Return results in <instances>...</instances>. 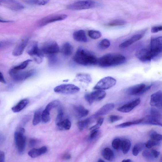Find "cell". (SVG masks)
Masks as SVG:
<instances>
[{"label": "cell", "mask_w": 162, "mask_h": 162, "mask_svg": "<svg viewBox=\"0 0 162 162\" xmlns=\"http://www.w3.org/2000/svg\"><path fill=\"white\" fill-rule=\"evenodd\" d=\"M147 58L149 62L162 56V36L152 39L148 48H145Z\"/></svg>", "instance_id": "6da1fadb"}, {"label": "cell", "mask_w": 162, "mask_h": 162, "mask_svg": "<svg viewBox=\"0 0 162 162\" xmlns=\"http://www.w3.org/2000/svg\"><path fill=\"white\" fill-rule=\"evenodd\" d=\"M126 61V58L123 55L116 53L106 54L98 59L99 65L103 68L117 66L122 65Z\"/></svg>", "instance_id": "7a4b0ae2"}, {"label": "cell", "mask_w": 162, "mask_h": 162, "mask_svg": "<svg viewBox=\"0 0 162 162\" xmlns=\"http://www.w3.org/2000/svg\"><path fill=\"white\" fill-rule=\"evenodd\" d=\"M73 60L76 63L84 66L96 65L98 61L93 54L81 48H79L76 51Z\"/></svg>", "instance_id": "3957f363"}, {"label": "cell", "mask_w": 162, "mask_h": 162, "mask_svg": "<svg viewBox=\"0 0 162 162\" xmlns=\"http://www.w3.org/2000/svg\"><path fill=\"white\" fill-rule=\"evenodd\" d=\"M26 52L32 56L35 62L38 64L41 63L43 60L44 54L38 47V43L35 41L30 42L26 49Z\"/></svg>", "instance_id": "277c9868"}, {"label": "cell", "mask_w": 162, "mask_h": 162, "mask_svg": "<svg viewBox=\"0 0 162 162\" xmlns=\"http://www.w3.org/2000/svg\"><path fill=\"white\" fill-rule=\"evenodd\" d=\"M25 130L24 128L18 129L14 133V140L17 151L19 154H22L25 151L26 138L24 134Z\"/></svg>", "instance_id": "5b68a950"}, {"label": "cell", "mask_w": 162, "mask_h": 162, "mask_svg": "<svg viewBox=\"0 0 162 162\" xmlns=\"http://www.w3.org/2000/svg\"><path fill=\"white\" fill-rule=\"evenodd\" d=\"M9 74L14 80L20 81L25 80L32 77L35 74V71L34 70L26 71H16L11 69L10 70Z\"/></svg>", "instance_id": "8992f818"}, {"label": "cell", "mask_w": 162, "mask_h": 162, "mask_svg": "<svg viewBox=\"0 0 162 162\" xmlns=\"http://www.w3.org/2000/svg\"><path fill=\"white\" fill-rule=\"evenodd\" d=\"M97 5L95 2L91 1H78L68 6L69 9L73 10H81L88 9L96 7Z\"/></svg>", "instance_id": "52a82bcc"}, {"label": "cell", "mask_w": 162, "mask_h": 162, "mask_svg": "<svg viewBox=\"0 0 162 162\" xmlns=\"http://www.w3.org/2000/svg\"><path fill=\"white\" fill-rule=\"evenodd\" d=\"M80 89L76 85L72 84H63L56 87L54 89L55 92L64 94H72L77 93Z\"/></svg>", "instance_id": "ba28073f"}, {"label": "cell", "mask_w": 162, "mask_h": 162, "mask_svg": "<svg viewBox=\"0 0 162 162\" xmlns=\"http://www.w3.org/2000/svg\"><path fill=\"white\" fill-rule=\"evenodd\" d=\"M41 50L44 54L50 56L58 53L60 48L56 42L50 41L44 42L42 44Z\"/></svg>", "instance_id": "9c48e42d"}, {"label": "cell", "mask_w": 162, "mask_h": 162, "mask_svg": "<svg viewBox=\"0 0 162 162\" xmlns=\"http://www.w3.org/2000/svg\"><path fill=\"white\" fill-rule=\"evenodd\" d=\"M161 118L160 113L155 110H153L151 111V115L147 116L143 118L142 123L162 127V123L161 121Z\"/></svg>", "instance_id": "30bf717a"}, {"label": "cell", "mask_w": 162, "mask_h": 162, "mask_svg": "<svg viewBox=\"0 0 162 162\" xmlns=\"http://www.w3.org/2000/svg\"><path fill=\"white\" fill-rule=\"evenodd\" d=\"M117 83L116 79L110 76H108L101 79L94 87V89L105 90L114 86Z\"/></svg>", "instance_id": "8fae6325"}, {"label": "cell", "mask_w": 162, "mask_h": 162, "mask_svg": "<svg viewBox=\"0 0 162 162\" xmlns=\"http://www.w3.org/2000/svg\"><path fill=\"white\" fill-rule=\"evenodd\" d=\"M151 87V85L146 86L145 84L140 83L128 88L126 92L128 94L131 95H140L150 89Z\"/></svg>", "instance_id": "7c38bea8"}, {"label": "cell", "mask_w": 162, "mask_h": 162, "mask_svg": "<svg viewBox=\"0 0 162 162\" xmlns=\"http://www.w3.org/2000/svg\"><path fill=\"white\" fill-rule=\"evenodd\" d=\"M68 17L66 14H56L50 15L40 20L38 23L39 27L44 26L47 24L56 21L65 19Z\"/></svg>", "instance_id": "4fadbf2b"}, {"label": "cell", "mask_w": 162, "mask_h": 162, "mask_svg": "<svg viewBox=\"0 0 162 162\" xmlns=\"http://www.w3.org/2000/svg\"><path fill=\"white\" fill-rule=\"evenodd\" d=\"M1 4L10 9L15 11L22 10L24 6L15 0H0Z\"/></svg>", "instance_id": "5bb4252c"}, {"label": "cell", "mask_w": 162, "mask_h": 162, "mask_svg": "<svg viewBox=\"0 0 162 162\" xmlns=\"http://www.w3.org/2000/svg\"><path fill=\"white\" fill-rule=\"evenodd\" d=\"M140 102V98L134 99L120 107L118 108L117 110L118 111L122 112H129L138 105Z\"/></svg>", "instance_id": "9a60e30c"}, {"label": "cell", "mask_w": 162, "mask_h": 162, "mask_svg": "<svg viewBox=\"0 0 162 162\" xmlns=\"http://www.w3.org/2000/svg\"><path fill=\"white\" fill-rule=\"evenodd\" d=\"M29 39L26 38L21 40L14 48L13 52V55L15 56L21 55L28 45Z\"/></svg>", "instance_id": "2e32d148"}, {"label": "cell", "mask_w": 162, "mask_h": 162, "mask_svg": "<svg viewBox=\"0 0 162 162\" xmlns=\"http://www.w3.org/2000/svg\"><path fill=\"white\" fill-rule=\"evenodd\" d=\"M150 105L152 106L162 107V92L159 91L151 95Z\"/></svg>", "instance_id": "e0dca14e"}, {"label": "cell", "mask_w": 162, "mask_h": 162, "mask_svg": "<svg viewBox=\"0 0 162 162\" xmlns=\"http://www.w3.org/2000/svg\"><path fill=\"white\" fill-rule=\"evenodd\" d=\"M47 151V147L44 146L40 148L32 149L28 152V155L30 157L35 158L45 154Z\"/></svg>", "instance_id": "ac0fdd59"}, {"label": "cell", "mask_w": 162, "mask_h": 162, "mask_svg": "<svg viewBox=\"0 0 162 162\" xmlns=\"http://www.w3.org/2000/svg\"><path fill=\"white\" fill-rule=\"evenodd\" d=\"M143 36L141 34L134 35L127 40L125 41L119 45V48H124L130 46L134 43L139 41L143 37Z\"/></svg>", "instance_id": "d6986e66"}, {"label": "cell", "mask_w": 162, "mask_h": 162, "mask_svg": "<svg viewBox=\"0 0 162 162\" xmlns=\"http://www.w3.org/2000/svg\"><path fill=\"white\" fill-rule=\"evenodd\" d=\"M76 117L78 118H81L86 117L88 114V110L81 105L75 106L74 108Z\"/></svg>", "instance_id": "ffe728a7"}, {"label": "cell", "mask_w": 162, "mask_h": 162, "mask_svg": "<svg viewBox=\"0 0 162 162\" xmlns=\"http://www.w3.org/2000/svg\"><path fill=\"white\" fill-rule=\"evenodd\" d=\"M115 105L114 103H108L103 106L95 113L97 116L106 115L114 109Z\"/></svg>", "instance_id": "44dd1931"}, {"label": "cell", "mask_w": 162, "mask_h": 162, "mask_svg": "<svg viewBox=\"0 0 162 162\" xmlns=\"http://www.w3.org/2000/svg\"><path fill=\"white\" fill-rule=\"evenodd\" d=\"M90 95L93 101H99L106 97V93L102 90H97L90 93Z\"/></svg>", "instance_id": "7402d4cb"}, {"label": "cell", "mask_w": 162, "mask_h": 162, "mask_svg": "<svg viewBox=\"0 0 162 162\" xmlns=\"http://www.w3.org/2000/svg\"><path fill=\"white\" fill-rule=\"evenodd\" d=\"M73 38L76 41L86 42L87 38L85 32L83 30H79L75 32L73 34Z\"/></svg>", "instance_id": "603a6c76"}, {"label": "cell", "mask_w": 162, "mask_h": 162, "mask_svg": "<svg viewBox=\"0 0 162 162\" xmlns=\"http://www.w3.org/2000/svg\"><path fill=\"white\" fill-rule=\"evenodd\" d=\"M29 101L27 99L21 100L17 104L11 108L12 111L14 113L19 112L26 108L28 104Z\"/></svg>", "instance_id": "cb8c5ba5"}, {"label": "cell", "mask_w": 162, "mask_h": 162, "mask_svg": "<svg viewBox=\"0 0 162 162\" xmlns=\"http://www.w3.org/2000/svg\"><path fill=\"white\" fill-rule=\"evenodd\" d=\"M56 126L58 129L60 130H67L71 128V123L68 119H66L57 124Z\"/></svg>", "instance_id": "d4e9b609"}, {"label": "cell", "mask_w": 162, "mask_h": 162, "mask_svg": "<svg viewBox=\"0 0 162 162\" xmlns=\"http://www.w3.org/2000/svg\"><path fill=\"white\" fill-rule=\"evenodd\" d=\"M102 155L105 159L109 161H112L114 159V153L109 148H106L104 149L102 152Z\"/></svg>", "instance_id": "484cf974"}, {"label": "cell", "mask_w": 162, "mask_h": 162, "mask_svg": "<svg viewBox=\"0 0 162 162\" xmlns=\"http://www.w3.org/2000/svg\"><path fill=\"white\" fill-rule=\"evenodd\" d=\"M73 50V47L69 43L67 42L64 44L61 48V52L65 56H68L72 54Z\"/></svg>", "instance_id": "4316f807"}, {"label": "cell", "mask_w": 162, "mask_h": 162, "mask_svg": "<svg viewBox=\"0 0 162 162\" xmlns=\"http://www.w3.org/2000/svg\"><path fill=\"white\" fill-rule=\"evenodd\" d=\"M131 146L130 140L128 139L122 140L121 149L123 153L126 154L129 151Z\"/></svg>", "instance_id": "83f0119b"}, {"label": "cell", "mask_w": 162, "mask_h": 162, "mask_svg": "<svg viewBox=\"0 0 162 162\" xmlns=\"http://www.w3.org/2000/svg\"><path fill=\"white\" fill-rule=\"evenodd\" d=\"M143 121V118L132 121L127 122L117 125V126H116V127L117 128H126L130 126L131 125L141 124L142 123Z\"/></svg>", "instance_id": "f1b7e54d"}, {"label": "cell", "mask_w": 162, "mask_h": 162, "mask_svg": "<svg viewBox=\"0 0 162 162\" xmlns=\"http://www.w3.org/2000/svg\"><path fill=\"white\" fill-rule=\"evenodd\" d=\"M42 112L41 109L38 110L35 112L32 121L34 126H36L40 123L42 121Z\"/></svg>", "instance_id": "f546056e"}, {"label": "cell", "mask_w": 162, "mask_h": 162, "mask_svg": "<svg viewBox=\"0 0 162 162\" xmlns=\"http://www.w3.org/2000/svg\"><path fill=\"white\" fill-rule=\"evenodd\" d=\"M145 143H137L134 146L133 149V155L135 156H136L142 149L145 148Z\"/></svg>", "instance_id": "4dcf8cb0"}, {"label": "cell", "mask_w": 162, "mask_h": 162, "mask_svg": "<svg viewBox=\"0 0 162 162\" xmlns=\"http://www.w3.org/2000/svg\"><path fill=\"white\" fill-rule=\"evenodd\" d=\"M91 121V118H88L85 120L79 121L77 122V124L79 129L81 131L83 130L88 126Z\"/></svg>", "instance_id": "1f68e13d"}, {"label": "cell", "mask_w": 162, "mask_h": 162, "mask_svg": "<svg viewBox=\"0 0 162 162\" xmlns=\"http://www.w3.org/2000/svg\"><path fill=\"white\" fill-rule=\"evenodd\" d=\"M50 0H24L27 3L34 5H43L47 4Z\"/></svg>", "instance_id": "d6a6232c"}, {"label": "cell", "mask_w": 162, "mask_h": 162, "mask_svg": "<svg viewBox=\"0 0 162 162\" xmlns=\"http://www.w3.org/2000/svg\"><path fill=\"white\" fill-rule=\"evenodd\" d=\"M51 120L50 112L46 110L42 111V123L46 124L50 122Z\"/></svg>", "instance_id": "836d02e7"}, {"label": "cell", "mask_w": 162, "mask_h": 162, "mask_svg": "<svg viewBox=\"0 0 162 162\" xmlns=\"http://www.w3.org/2000/svg\"><path fill=\"white\" fill-rule=\"evenodd\" d=\"M31 60L28 59L24 61L21 63L19 65H17L13 67L12 69L16 71H19L21 70L26 68V67L28 65L29 63L32 62Z\"/></svg>", "instance_id": "e575fe53"}, {"label": "cell", "mask_w": 162, "mask_h": 162, "mask_svg": "<svg viewBox=\"0 0 162 162\" xmlns=\"http://www.w3.org/2000/svg\"><path fill=\"white\" fill-rule=\"evenodd\" d=\"M60 102L58 100H54L49 103L45 108L46 110L50 112L51 110L58 106Z\"/></svg>", "instance_id": "d590c367"}, {"label": "cell", "mask_w": 162, "mask_h": 162, "mask_svg": "<svg viewBox=\"0 0 162 162\" xmlns=\"http://www.w3.org/2000/svg\"><path fill=\"white\" fill-rule=\"evenodd\" d=\"M88 34L89 37L93 39H99L102 36V33L97 30H89L88 32Z\"/></svg>", "instance_id": "8d00e7d4"}, {"label": "cell", "mask_w": 162, "mask_h": 162, "mask_svg": "<svg viewBox=\"0 0 162 162\" xmlns=\"http://www.w3.org/2000/svg\"><path fill=\"white\" fill-rule=\"evenodd\" d=\"M126 23V21L121 19H115L110 21L108 24V26H123Z\"/></svg>", "instance_id": "74e56055"}, {"label": "cell", "mask_w": 162, "mask_h": 162, "mask_svg": "<svg viewBox=\"0 0 162 162\" xmlns=\"http://www.w3.org/2000/svg\"><path fill=\"white\" fill-rule=\"evenodd\" d=\"M110 44V42L108 39H104L100 42L99 47L100 49L105 50L108 48Z\"/></svg>", "instance_id": "f35d334b"}, {"label": "cell", "mask_w": 162, "mask_h": 162, "mask_svg": "<svg viewBox=\"0 0 162 162\" xmlns=\"http://www.w3.org/2000/svg\"><path fill=\"white\" fill-rule=\"evenodd\" d=\"M150 136L152 139L157 141H160L162 140V135L154 131H152L151 132Z\"/></svg>", "instance_id": "ab89813d"}, {"label": "cell", "mask_w": 162, "mask_h": 162, "mask_svg": "<svg viewBox=\"0 0 162 162\" xmlns=\"http://www.w3.org/2000/svg\"><path fill=\"white\" fill-rule=\"evenodd\" d=\"M122 142V140L120 138L114 139L112 143V147L116 150L121 149Z\"/></svg>", "instance_id": "60d3db41"}, {"label": "cell", "mask_w": 162, "mask_h": 162, "mask_svg": "<svg viewBox=\"0 0 162 162\" xmlns=\"http://www.w3.org/2000/svg\"><path fill=\"white\" fill-rule=\"evenodd\" d=\"M64 113L62 108H60L58 111V114L56 120V125L63 120Z\"/></svg>", "instance_id": "b9f144b4"}, {"label": "cell", "mask_w": 162, "mask_h": 162, "mask_svg": "<svg viewBox=\"0 0 162 162\" xmlns=\"http://www.w3.org/2000/svg\"><path fill=\"white\" fill-rule=\"evenodd\" d=\"M159 144V141H155L152 139L149 140L145 143V146L148 149L151 148L153 147L157 146Z\"/></svg>", "instance_id": "7bdbcfd3"}, {"label": "cell", "mask_w": 162, "mask_h": 162, "mask_svg": "<svg viewBox=\"0 0 162 162\" xmlns=\"http://www.w3.org/2000/svg\"><path fill=\"white\" fill-rule=\"evenodd\" d=\"M104 121V118H100L98 120L96 124L91 127L90 129V130L92 131L98 129L100 126H102Z\"/></svg>", "instance_id": "ee69618b"}, {"label": "cell", "mask_w": 162, "mask_h": 162, "mask_svg": "<svg viewBox=\"0 0 162 162\" xmlns=\"http://www.w3.org/2000/svg\"><path fill=\"white\" fill-rule=\"evenodd\" d=\"M123 118L122 116L114 115H111L109 116V121L110 123H114L121 120Z\"/></svg>", "instance_id": "f6af8a7d"}, {"label": "cell", "mask_w": 162, "mask_h": 162, "mask_svg": "<svg viewBox=\"0 0 162 162\" xmlns=\"http://www.w3.org/2000/svg\"><path fill=\"white\" fill-rule=\"evenodd\" d=\"M99 131L97 130L91 131L90 135L89 137V140H92L95 139L99 135Z\"/></svg>", "instance_id": "bcb514c9"}, {"label": "cell", "mask_w": 162, "mask_h": 162, "mask_svg": "<svg viewBox=\"0 0 162 162\" xmlns=\"http://www.w3.org/2000/svg\"><path fill=\"white\" fill-rule=\"evenodd\" d=\"M49 63L50 65H54L57 62V58L55 54L48 56Z\"/></svg>", "instance_id": "7dc6e473"}, {"label": "cell", "mask_w": 162, "mask_h": 162, "mask_svg": "<svg viewBox=\"0 0 162 162\" xmlns=\"http://www.w3.org/2000/svg\"><path fill=\"white\" fill-rule=\"evenodd\" d=\"M12 42L11 41L5 40L1 42L0 43V48L1 49L2 48H4L9 46L11 44Z\"/></svg>", "instance_id": "c3c4849f"}, {"label": "cell", "mask_w": 162, "mask_h": 162, "mask_svg": "<svg viewBox=\"0 0 162 162\" xmlns=\"http://www.w3.org/2000/svg\"><path fill=\"white\" fill-rule=\"evenodd\" d=\"M39 142V140L37 139H31L29 140V145L30 147H33L37 145Z\"/></svg>", "instance_id": "681fc988"}, {"label": "cell", "mask_w": 162, "mask_h": 162, "mask_svg": "<svg viewBox=\"0 0 162 162\" xmlns=\"http://www.w3.org/2000/svg\"><path fill=\"white\" fill-rule=\"evenodd\" d=\"M78 77L79 78H81V79H82V80L84 79L83 80H86L88 82H90L91 80V78L90 76L87 75H78Z\"/></svg>", "instance_id": "f907efd6"}, {"label": "cell", "mask_w": 162, "mask_h": 162, "mask_svg": "<svg viewBox=\"0 0 162 162\" xmlns=\"http://www.w3.org/2000/svg\"><path fill=\"white\" fill-rule=\"evenodd\" d=\"M85 98L89 104L90 105H92L94 102L91 99L90 93L85 94Z\"/></svg>", "instance_id": "816d5d0a"}, {"label": "cell", "mask_w": 162, "mask_h": 162, "mask_svg": "<svg viewBox=\"0 0 162 162\" xmlns=\"http://www.w3.org/2000/svg\"><path fill=\"white\" fill-rule=\"evenodd\" d=\"M162 31V26H157L153 27L151 29L152 33H156Z\"/></svg>", "instance_id": "f5cc1de1"}, {"label": "cell", "mask_w": 162, "mask_h": 162, "mask_svg": "<svg viewBox=\"0 0 162 162\" xmlns=\"http://www.w3.org/2000/svg\"><path fill=\"white\" fill-rule=\"evenodd\" d=\"M143 157L148 159L152 158L153 157L152 154L151 152H150L148 151H146L144 152L143 154Z\"/></svg>", "instance_id": "db71d44e"}, {"label": "cell", "mask_w": 162, "mask_h": 162, "mask_svg": "<svg viewBox=\"0 0 162 162\" xmlns=\"http://www.w3.org/2000/svg\"><path fill=\"white\" fill-rule=\"evenodd\" d=\"M151 152L154 158H158L160 155V152L156 150L155 149H152Z\"/></svg>", "instance_id": "11a10c76"}, {"label": "cell", "mask_w": 162, "mask_h": 162, "mask_svg": "<svg viewBox=\"0 0 162 162\" xmlns=\"http://www.w3.org/2000/svg\"><path fill=\"white\" fill-rule=\"evenodd\" d=\"M5 161V153L3 151H1L0 152V162H4Z\"/></svg>", "instance_id": "9f6ffc18"}, {"label": "cell", "mask_w": 162, "mask_h": 162, "mask_svg": "<svg viewBox=\"0 0 162 162\" xmlns=\"http://www.w3.org/2000/svg\"><path fill=\"white\" fill-rule=\"evenodd\" d=\"M71 158V155L68 153L64 154L62 156L63 159L66 160H69Z\"/></svg>", "instance_id": "6f0895ef"}, {"label": "cell", "mask_w": 162, "mask_h": 162, "mask_svg": "<svg viewBox=\"0 0 162 162\" xmlns=\"http://www.w3.org/2000/svg\"><path fill=\"white\" fill-rule=\"evenodd\" d=\"M0 81L3 83H6V81L4 75L1 72H0Z\"/></svg>", "instance_id": "680465c9"}, {"label": "cell", "mask_w": 162, "mask_h": 162, "mask_svg": "<svg viewBox=\"0 0 162 162\" xmlns=\"http://www.w3.org/2000/svg\"><path fill=\"white\" fill-rule=\"evenodd\" d=\"M0 21H1V22H5V23H9V22H12V21H9V20H4L3 19H2V20L1 19V20H0Z\"/></svg>", "instance_id": "91938a15"}, {"label": "cell", "mask_w": 162, "mask_h": 162, "mask_svg": "<svg viewBox=\"0 0 162 162\" xmlns=\"http://www.w3.org/2000/svg\"><path fill=\"white\" fill-rule=\"evenodd\" d=\"M122 161L124 162H132V161L130 159H127L124 160Z\"/></svg>", "instance_id": "94428289"}, {"label": "cell", "mask_w": 162, "mask_h": 162, "mask_svg": "<svg viewBox=\"0 0 162 162\" xmlns=\"http://www.w3.org/2000/svg\"><path fill=\"white\" fill-rule=\"evenodd\" d=\"M98 162H104V161L103 160H102V159H99V160L98 161Z\"/></svg>", "instance_id": "6125c7cd"}, {"label": "cell", "mask_w": 162, "mask_h": 162, "mask_svg": "<svg viewBox=\"0 0 162 162\" xmlns=\"http://www.w3.org/2000/svg\"></svg>", "instance_id": "be15d7a7"}]
</instances>
